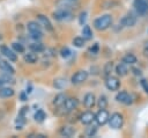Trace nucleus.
I'll use <instances>...</instances> for the list:
<instances>
[{
  "mask_svg": "<svg viewBox=\"0 0 148 138\" xmlns=\"http://www.w3.org/2000/svg\"><path fill=\"white\" fill-rule=\"evenodd\" d=\"M111 24H112V16L110 14L102 15V16L95 19V21H94V28L98 31L106 30L108 28H110Z\"/></svg>",
  "mask_w": 148,
  "mask_h": 138,
  "instance_id": "1",
  "label": "nucleus"
},
{
  "mask_svg": "<svg viewBox=\"0 0 148 138\" xmlns=\"http://www.w3.org/2000/svg\"><path fill=\"white\" fill-rule=\"evenodd\" d=\"M77 106H79L77 99H75V97H67V100L65 101V103L61 107H59V109H61L62 110V114L66 115V114H69L71 111L75 110L77 108Z\"/></svg>",
  "mask_w": 148,
  "mask_h": 138,
  "instance_id": "2",
  "label": "nucleus"
},
{
  "mask_svg": "<svg viewBox=\"0 0 148 138\" xmlns=\"http://www.w3.org/2000/svg\"><path fill=\"white\" fill-rule=\"evenodd\" d=\"M124 124V116L120 112H113L110 117H109V125L110 128L118 130L123 126Z\"/></svg>",
  "mask_w": 148,
  "mask_h": 138,
  "instance_id": "3",
  "label": "nucleus"
},
{
  "mask_svg": "<svg viewBox=\"0 0 148 138\" xmlns=\"http://www.w3.org/2000/svg\"><path fill=\"white\" fill-rule=\"evenodd\" d=\"M133 7L138 15L143 16V15L148 14V2L146 0H134Z\"/></svg>",
  "mask_w": 148,
  "mask_h": 138,
  "instance_id": "4",
  "label": "nucleus"
},
{
  "mask_svg": "<svg viewBox=\"0 0 148 138\" xmlns=\"http://www.w3.org/2000/svg\"><path fill=\"white\" fill-rule=\"evenodd\" d=\"M87 79H88V72L87 71H83V70H80V71H76L72 75L71 82L73 85H80V83H83Z\"/></svg>",
  "mask_w": 148,
  "mask_h": 138,
  "instance_id": "5",
  "label": "nucleus"
},
{
  "mask_svg": "<svg viewBox=\"0 0 148 138\" xmlns=\"http://www.w3.org/2000/svg\"><path fill=\"white\" fill-rule=\"evenodd\" d=\"M105 87L111 90V92H114V90H118L119 87H120V81L117 77H112V75H109L105 78Z\"/></svg>",
  "mask_w": 148,
  "mask_h": 138,
  "instance_id": "6",
  "label": "nucleus"
},
{
  "mask_svg": "<svg viewBox=\"0 0 148 138\" xmlns=\"http://www.w3.org/2000/svg\"><path fill=\"white\" fill-rule=\"evenodd\" d=\"M53 17L58 21H67L72 19V13L67 8H59L53 13Z\"/></svg>",
  "mask_w": 148,
  "mask_h": 138,
  "instance_id": "7",
  "label": "nucleus"
},
{
  "mask_svg": "<svg viewBox=\"0 0 148 138\" xmlns=\"http://www.w3.org/2000/svg\"><path fill=\"white\" fill-rule=\"evenodd\" d=\"M135 22H136V16H135V14L132 13V12H130V13H127V14L120 20L119 26H121V27H133V26L135 24Z\"/></svg>",
  "mask_w": 148,
  "mask_h": 138,
  "instance_id": "8",
  "label": "nucleus"
},
{
  "mask_svg": "<svg viewBox=\"0 0 148 138\" xmlns=\"http://www.w3.org/2000/svg\"><path fill=\"white\" fill-rule=\"evenodd\" d=\"M109 117H110V115H109L108 110H105V109H99L97 111V114H95V121H96L97 125H104L105 123H108Z\"/></svg>",
  "mask_w": 148,
  "mask_h": 138,
  "instance_id": "9",
  "label": "nucleus"
},
{
  "mask_svg": "<svg viewBox=\"0 0 148 138\" xmlns=\"http://www.w3.org/2000/svg\"><path fill=\"white\" fill-rule=\"evenodd\" d=\"M37 22H38L44 29H46V31H50V32L53 31V26H52L51 21H50L45 15L38 14V15H37Z\"/></svg>",
  "mask_w": 148,
  "mask_h": 138,
  "instance_id": "10",
  "label": "nucleus"
},
{
  "mask_svg": "<svg viewBox=\"0 0 148 138\" xmlns=\"http://www.w3.org/2000/svg\"><path fill=\"white\" fill-rule=\"evenodd\" d=\"M116 100H117V102L123 103V104H126V106H128V104H131V103L133 102L132 96H131L127 92H125V90L119 92V93L116 95Z\"/></svg>",
  "mask_w": 148,
  "mask_h": 138,
  "instance_id": "11",
  "label": "nucleus"
},
{
  "mask_svg": "<svg viewBox=\"0 0 148 138\" xmlns=\"http://www.w3.org/2000/svg\"><path fill=\"white\" fill-rule=\"evenodd\" d=\"M96 104V97L92 93H87L83 97V106L87 109H91L94 108V106Z\"/></svg>",
  "mask_w": 148,
  "mask_h": 138,
  "instance_id": "12",
  "label": "nucleus"
},
{
  "mask_svg": "<svg viewBox=\"0 0 148 138\" xmlns=\"http://www.w3.org/2000/svg\"><path fill=\"white\" fill-rule=\"evenodd\" d=\"M0 51H1V53H2L7 59H9V61H16V60H17L16 53H14V51L10 50L8 46L2 45V46L0 48Z\"/></svg>",
  "mask_w": 148,
  "mask_h": 138,
  "instance_id": "13",
  "label": "nucleus"
},
{
  "mask_svg": "<svg viewBox=\"0 0 148 138\" xmlns=\"http://www.w3.org/2000/svg\"><path fill=\"white\" fill-rule=\"evenodd\" d=\"M80 121L82 124L84 125H89L92 123V121H95V114L91 111H86L80 116Z\"/></svg>",
  "mask_w": 148,
  "mask_h": 138,
  "instance_id": "14",
  "label": "nucleus"
},
{
  "mask_svg": "<svg viewBox=\"0 0 148 138\" xmlns=\"http://www.w3.org/2000/svg\"><path fill=\"white\" fill-rule=\"evenodd\" d=\"M116 73L118 77H125L127 73H128V65L125 64L124 61L119 63L117 66H116Z\"/></svg>",
  "mask_w": 148,
  "mask_h": 138,
  "instance_id": "15",
  "label": "nucleus"
},
{
  "mask_svg": "<svg viewBox=\"0 0 148 138\" xmlns=\"http://www.w3.org/2000/svg\"><path fill=\"white\" fill-rule=\"evenodd\" d=\"M0 70L5 73H9V74H14L15 73V70L14 67L6 60H0Z\"/></svg>",
  "mask_w": 148,
  "mask_h": 138,
  "instance_id": "16",
  "label": "nucleus"
},
{
  "mask_svg": "<svg viewBox=\"0 0 148 138\" xmlns=\"http://www.w3.org/2000/svg\"><path fill=\"white\" fill-rule=\"evenodd\" d=\"M27 29L29 32H37V31H42V26L36 21H30L27 24Z\"/></svg>",
  "mask_w": 148,
  "mask_h": 138,
  "instance_id": "17",
  "label": "nucleus"
},
{
  "mask_svg": "<svg viewBox=\"0 0 148 138\" xmlns=\"http://www.w3.org/2000/svg\"><path fill=\"white\" fill-rule=\"evenodd\" d=\"M14 89L12 87H1L0 88V97L2 99H7V97H12L14 95Z\"/></svg>",
  "mask_w": 148,
  "mask_h": 138,
  "instance_id": "18",
  "label": "nucleus"
},
{
  "mask_svg": "<svg viewBox=\"0 0 148 138\" xmlns=\"http://www.w3.org/2000/svg\"><path fill=\"white\" fill-rule=\"evenodd\" d=\"M66 100H67V96H66L65 94L60 93V94L56 95V97H54V100H53V104H54L57 108H59V107H61V106L65 103Z\"/></svg>",
  "mask_w": 148,
  "mask_h": 138,
  "instance_id": "19",
  "label": "nucleus"
},
{
  "mask_svg": "<svg viewBox=\"0 0 148 138\" xmlns=\"http://www.w3.org/2000/svg\"><path fill=\"white\" fill-rule=\"evenodd\" d=\"M23 59H24V61L28 63V64H35V63L38 60V57H37V55H36L35 52L31 51L30 53H25L24 57H23Z\"/></svg>",
  "mask_w": 148,
  "mask_h": 138,
  "instance_id": "20",
  "label": "nucleus"
},
{
  "mask_svg": "<svg viewBox=\"0 0 148 138\" xmlns=\"http://www.w3.org/2000/svg\"><path fill=\"white\" fill-rule=\"evenodd\" d=\"M75 133V129L72 126H62L60 130V135L64 137H72Z\"/></svg>",
  "mask_w": 148,
  "mask_h": 138,
  "instance_id": "21",
  "label": "nucleus"
},
{
  "mask_svg": "<svg viewBox=\"0 0 148 138\" xmlns=\"http://www.w3.org/2000/svg\"><path fill=\"white\" fill-rule=\"evenodd\" d=\"M81 34H82V37H83L86 41H88V39H91V38H92L91 29H90V27H89V26H87V24H84V26H83Z\"/></svg>",
  "mask_w": 148,
  "mask_h": 138,
  "instance_id": "22",
  "label": "nucleus"
},
{
  "mask_svg": "<svg viewBox=\"0 0 148 138\" xmlns=\"http://www.w3.org/2000/svg\"><path fill=\"white\" fill-rule=\"evenodd\" d=\"M44 45L40 43V42H35V43H31L30 44V50L35 53H39V52H43L44 51Z\"/></svg>",
  "mask_w": 148,
  "mask_h": 138,
  "instance_id": "23",
  "label": "nucleus"
},
{
  "mask_svg": "<svg viewBox=\"0 0 148 138\" xmlns=\"http://www.w3.org/2000/svg\"><path fill=\"white\" fill-rule=\"evenodd\" d=\"M123 61L127 65H133L136 63V57L133 55V53H127L123 57Z\"/></svg>",
  "mask_w": 148,
  "mask_h": 138,
  "instance_id": "24",
  "label": "nucleus"
},
{
  "mask_svg": "<svg viewBox=\"0 0 148 138\" xmlns=\"http://www.w3.org/2000/svg\"><path fill=\"white\" fill-rule=\"evenodd\" d=\"M34 118H35V121H36V122H38V123H42V122H44V119L46 118V115H45L44 110L39 109V110H37V111L35 112V116H34Z\"/></svg>",
  "mask_w": 148,
  "mask_h": 138,
  "instance_id": "25",
  "label": "nucleus"
},
{
  "mask_svg": "<svg viewBox=\"0 0 148 138\" xmlns=\"http://www.w3.org/2000/svg\"><path fill=\"white\" fill-rule=\"evenodd\" d=\"M53 85H54V87H56V88H58V89H62V88H65V87H66L67 81H66V79H64V78H58V79H56V80H54Z\"/></svg>",
  "mask_w": 148,
  "mask_h": 138,
  "instance_id": "26",
  "label": "nucleus"
},
{
  "mask_svg": "<svg viewBox=\"0 0 148 138\" xmlns=\"http://www.w3.org/2000/svg\"><path fill=\"white\" fill-rule=\"evenodd\" d=\"M97 106L99 109H105L108 107V99L105 95H101L97 100Z\"/></svg>",
  "mask_w": 148,
  "mask_h": 138,
  "instance_id": "27",
  "label": "nucleus"
},
{
  "mask_svg": "<svg viewBox=\"0 0 148 138\" xmlns=\"http://www.w3.org/2000/svg\"><path fill=\"white\" fill-rule=\"evenodd\" d=\"M112 68H113V63L112 61H108L105 65H104V68H103V74H104V77L106 78V77H109V75H111V72H112Z\"/></svg>",
  "mask_w": 148,
  "mask_h": 138,
  "instance_id": "28",
  "label": "nucleus"
},
{
  "mask_svg": "<svg viewBox=\"0 0 148 138\" xmlns=\"http://www.w3.org/2000/svg\"><path fill=\"white\" fill-rule=\"evenodd\" d=\"M84 42H86V39L83 37H75L73 39V45L76 48H82L84 45Z\"/></svg>",
  "mask_w": 148,
  "mask_h": 138,
  "instance_id": "29",
  "label": "nucleus"
},
{
  "mask_svg": "<svg viewBox=\"0 0 148 138\" xmlns=\"http://www.w3.org/2000/svg\"><path fill=\"white\" fill-rule=\"evenodd\" d=\"M12 48L15 52H18V53H23L24 52V46L21 44V43H17V42H14L12 44Z\"/></svg>",
  "mask_w": 148,
  "mask_h": 138,
  "instance_id": "30",
  "label": "nucleus"
},
{
  "mask_svg": "<svg viewBox=\"0 0 148 138\" xmlns=\"http://www.w3.org/2000/svg\"><path fill=\"white\" fill-rule=\"evenodd\" d=\"M12 75H13V74H9V73H5V74H3V75H1L0 78L2 79V81H3L5 83H9V82H10V83H14L15 81H14V79L12 78Z\"/></svg>",
  "mask_w": 148,
  "mask_h": 138,
  "instance_id": "31",
  "label": "nucleus"
},
{
  "mask_svg": "<svg viewBox=\"0 0 148 138\" xmlns=\"http://www.w3.org/2000/svg\"><path fill=\"white\" fill-rule=\"evenodd\" d=\"M96 132H97V126H96V125H92V126L87 128L86 135H87L88 137H92V136H95V135H96Z\"/></svg>",
  "mask_w": 148,
  "mask_h": 138,
  "instance_id": "32",
  "label": "nucleus"
},
{
  "mask_svg": "<svg viewBox=\"0 0 148 138\" xmlns=\"http://www.w3.org/2000/svg\"><path fill=\"white\" fill-rule=\"evenodd\" d=\"M30 37L34 38L35 41H39L42 37H43V34L42 31H37V32H30Z\"/></svg>",
  "mask_w": 148,
  "mask_h": 138,
  "instance_id": "33",
  "label": "nucleus"
},
{
  "mask_svg": "<svg viewBox=\"0 0 148 138\" xmlns=\"http://www.w3.org/2000/svg\"><path fill=\"white\" fill-rule=\"evenodd\" d=\"M61 56H62L64 58H67L68 56H71V51H69V49L64 48V49L61 50Z\"/></svg>",
  "mask_w": 148,
  "mask_h": 138,
  "instance_id": "34",
  "label": "nucleus"
},
{
  "mask_svg": "<svg viewBox=\"0 0 148 138\" xmlns=\"http://www.w3.org/2000/svg\"><path fill=\"white\" fill-rule=\"evenodd\" d=\"M141 86H142V88L145 89V92L148 94V81L145 80V79H142V80H141Z\"/></svg>",
  "mask_w": 148,
  "mask_h": 138,
  "instance_id": "35",
  "label": "nucleus"
},
{
  "mask_svg": "<svg viewBox=\"0 0 148 138\" xmlns=\"http://www.w3.org/2000/svg\"><path fill=\"white\" fill-rule=\"evenodd\" d=\"M143 56L148 58V41L145 43V48H143Z\"/></svg>",
  "mask_w": 148,
  "mask_h": 138,
  "instance_id": "36",
  "label": "nucleus"
},
{
  "mask_svg": "<svg viewBox=\"0 0 148 138\" xmlns=\"http://www.w3.org/2000/svg\"><path fill=\"white\" fill-rule=\"evenodd\" d=\"M90 51H91V52H95V53H96V52L98 51V44H97V43H95V44H94V48H92V46L90 48Z\"/></svg>",
  "mask_w": 148,
  "mask_h": 138,
  "instance_id": "37",
  "label": "nucleus"
},
{
  "mask_svg": "<svg viewBox=\"0 0 148 138\" xmlns=\"http://www.w3.org/2000/svg\"><path fill=\"white\" fill-rule=\"evenodd\" d=\"M86 16H87V13H82V14H81V17H80V23H81V24L84 22Z\"/></svg>",
  "mask_w": 148,
  "mask_h": 138,
  "instance_id": "38",
  "label": "nucleus"
},
{
  "mask_svg": "<svg viewBox=\"0 0 148 138\" xmlns=\"http://www.w3.org/2000/svg\"><path fill=\"white\" fill-rule=\"evenodd\" d=\"M132 71L134 72V74H135V75H140V74H141V71H140V70H138V68H132Z\"/></svg>",
  "mask_w": 148,
  "mask_h": 138,
  "instance_id": "39",
  "label": "nucleus"
},
{
  "mask_svg": "<svg viewBox=\"0 0 148 138\" xmlns=\"http://www.w3.org/2000/svg\"><path fill=\"white\" fill-rule=\"evenodd\" d=\"M21 100H22V101H27V96H25V94H24V93H22V94H21Z\"/></svg>",
  "mask_w": 148,
  "mask_h": 138,
  "instance_id": "40",
  "label": "nucleus"
},
{
  "mask_svg": "<svg viewBox=\"0 0 148 138\" xmlns=\"http://www.w3.org/2000/svg\"><path fill=\"white\" fill-rule=\"evenodd\" d=\"M3 85H5V82H3V81H2V79L0 78V88H1V87H3Z\"/></svg>",
  "mask_w": 148,
  "mask_h": 138,
  "instance_id": "41",
  "label": "nucleus"
},
{
  "mask_svg": "<svg viewBox=\"0 0 148 138\" xmlns=\"http://www.w3.org/2000/svg\"><path fill=\"white\" fill-rule=\"evenodd\" d=\"M68 1H73L74 2V1H77V0H68Z\"/></svg>",
  "mask_w": 148,
  "mask_h": 138,
  "instance_id": "42",
  "label": "nucleus"
}]
</instances>
